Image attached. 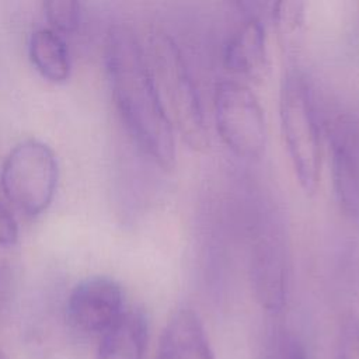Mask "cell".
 Wrapping results in <instances>:
<instances>
[{"label": "cell", "instance_id": "obj_8", "mask_svg": "<svg viewBox=\"0 0 359 359\" xmlns=\"http://www.w3.org/2000/svg\"><path fill=\"white\" fill-rule=\"evenodd\" d=\"M289 269L285 244L276 230L261 233L252 248L251 282L257 302L266 311L278 313L287 296Z\"/></svg>", "mask_w": 359, "mask_h": 359}, {"label": "cell", "instance_id": "obj_10", "mask_svg": "<svg viewBox=\"0 0 359 359\" xmlns=\"http://www.w3.org/2000/svg\"><path fill=\"white\" fill-rule=\"evenodd\" d=\"M157 359H215L203 324L192 309L172 313L161 334Z\"/></svg>", "mask_w": 359, "mask_h": 359}, {"label": "cell", "instance_id": "obj_6", "mask_svg": "<svg viewBox=\"0 0 359 359\" xmlns=\"http://www.w3.org/2000/svg\"><path fill=\"white\" fill-rule=\"evenodd\" d=\"M332 188L341 212L359 224V129L348 115L327 125Z\"/></svg>", "mask_w": 359, "mask_h": 359}, {"label": "cell", "instance_id": "obj_1", "mask_svg": "<svg viewBox=\"0 0 359 359\" xmlns=\"http://www.w3.org/2000/svg\"><path fill=\"white\" fill-rule=\"evenodd\" d=\"M105 66L118 112L142 151L158 167L175 165V132L151 77L144 49L123 25L109 29Z\"/></svg>", "mask_w": 359, "mask_h": 359}, {"label": "cell", "instance_id": "obj_2", "mask_svg": "<svg viewBox=\"0 0 359 359\" xmlns=\"http://www.w3.org/2000/svg\"><path fill=\"white\" fill-rule=\"evenodd\" d=\"M146 60L174 132L194 150L209 146V129L198 88L175 41L163 31L150 35Z\"/></svg>", "mask_w": 359, "mask_h": 359}, {"label": "cell", "instance_id": "obj_12", "mask_svg": "<svg viewBox=\"0 0 359 359\" xmlns=\"http://www.w3.org/2000/svg\"><path fill=\"white\" fill-rule=\"evenodd\" d=\"M29 59L39 74L52 81L63 83L70 76V56L62 35L50 28L32 32L28 43Z\"/></svg>", "mask_w": 359, "mask_h": 359}, {"label": "cell", "instance_id": "obj_4", "mask_svg": "<svg viewBox=\"0 0 359 359\" xmlns=\"http://www.w3.org/2000/svg\"><path fill=\"white\" fill-rule=\"evenodd\" d=\"M59 178L57 160L43 142L27 139L6 157L0 187L7 201L25 216L41 215L50 205Z\"/></svg>", "mask_w": 359, "mask_h": 359}, {"label": "cell", "instance_id": "obj_5", "mask_svg": "<svg viewBox=\"0 0 359 359\" xmlns=\"http://www.w3.org/2000/svg\"><path fill=\"white\" fill-rule=\"evenodd\" d=\"M213 114L223 143L238 157L255 160L266 146V121L257 95L248 86L236 80L217 83L213 95Z\"/></svg>", "mask_w": 359, "mask_h": 359}, {"label": "cell", "instance_id": "obj_15", "mask_svg": "<svg viewBox=\"0 0 359 359\" xmlns=\"http://www.w3.org/2000/svg\"><path fill=\"white\" fill-rule=\"evenodd\" d=\"M337 359H359V320L353 316L341 325Z\"/></svg>", "mask_w": 359, "mask_h": 359}, {"label": "cell", "instance_id": "obj_3", "mask_svg": "<svg viewBox=\"0 0 359 359\" xmlns=\"http://www.w3.org/2000/svg\"><path fill=\"white\" fill-rule=\"evenodd\" d=\"M279 121L300 188L313 195L321 177V130L313 91L299 70L285 74L279 91Z\"/></svg>", "mask_w": 359, "mask_h": 359}, {"label": "cell", "instance_id": "obj_9", "mask_svg": "<svg viewBox=\"0 0 359 359\" xmlns=\"http://www.w3.org/2000/svg\"><path fill=\"white\" fill-rule=\"evenodd\" d=\"M223 60L234 74L248 80H262L269 70V55L262 21L247 15L229 36Z\"/></svg>", "mask_w": 359, "mask_h": 359}, {"label": "cell", "instance_id": "obj_14", "mask_svg": "<svg viewBox=\"0 0 359 359\" xmlns=\"http://www.w3.org/2000/svg\"><path fill=\"white\" fill-rule=\"evenodd\" d=\"M43 14L50 29L55 32L70 34L77 31L81 21V6L72 0H49L42 4Z\"/></svg>", "mask_w": 359, "mask_h": 359}, {"label": "cell", "instance_id": "obj_16", "mask_svg": "<svg viewBox=\"0 0 359 359\" xmlns=\"http://www.w3.org/2000/svg\"><path fill=\"white\" fill-rule=\"evenodd\" d=\"M18 238V226L14 216L0 201V245L8 247Z\"/></svg>", "mask_w": 359, "mask_h": 359}, {"label": "cell", "instance_id": "obj_11", "mask_svg": "<svg viewBox=\"0 0 359 359\" xmlns=\"http://www.w3.org/2000/svg\"><path fill=\"white\" fill-rule=\"evenodd\" d=\"M149 323L143 310L125 309L118 320L101 335L97 359H144Z\"/></svg>", "mask_w": 359, "mask_h": 359}, {"label": "cell", "instance_id": "obj_7", "mask_svg": "<svg viewBox=\"0 0 359 359\" xmlns=\"http://www.w3.org/2000/svg\"><path fill=\"white\" fill-rule=\"evenodd\" d=\"M125 311L121 285L107 276H93L77 283L66 302L69 324L84 334H104Z\"/></svg>", "mask_w": 359, "mask_h": 359}, {"label": "cell", "instance_id": "obj_13", "mask_svg": "<svg viewBox=\"0 0 359 359\" xmlns=\"http://www.w3.org/2000/svg\"><path fill=\"white\" fill-rule=\"evenodd\" d=\"M259 359H309L303 342L286 330H275L268 335Z\"/></svg>", "mask_w": 359, "mask_h": 359}]
</instances>
